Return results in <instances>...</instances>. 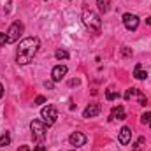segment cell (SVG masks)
Wrapping results in <instances>:
<instances>
[{
	"instance_id": "8fae6325",
	"label": "cell",
	"mask_w": 151,
	"mask_h": 151,
	"mask_svg": "<svg viewBox=\"0 0 151 151\" xmlns=\"http://www.w3.org/2000/svg\"><path fill=\"white\" fill-rule=\"evenodd\" d=\"M99 113H100V104H90L83 111V118H95Z\"/></svg>"
},
{
	"instance_id": "d4e9b609",
	"label": "cell",
	"mask_w": 151,
	"mask_h": 151,
	"mask_svg": "<svg viewBox=\"0 0 151 151\" xmlns=\"http://www.w3.org/2000/svg\"><path fill=\"white\" fill-rule=\"evenodd\" d=\"M69 84H70V86H77V84H79V79H72Z\"/></svg>"
},
{
	"instance_id": "484cf974",
	"label": "cell",
	"mask_w": 151,
	"mask_h": 151,
	"mask_svg": "<svg viewBox=\"0 0 151 151\" xmlns=\"http://www.w3.org/2000/svg\"><path fill=\"white\" fill-rule=\"evenodd\" d=\"M4 93H5V90H4V84H2V83H0V99H2V97H4Z\"/></svg>"
},
{
	"instance_id": "4fadbf2b",
	"label": "cell",
	"mask_w": 151,
	"mask_h": 151,
	"mask_svg": "<svg viewBox=\"0 0 151 151\" xmlns=\"http://www.w3.org/2000/svg\"><path fill=\"white\" fill-rule=\"evenodd\" d=\"M134 77H135V79H139V81L148 79V72L142 69V65H141V63H137V65H135V69H134Z\"/></svg>"
},
{
	"instance_id": "d6986e66",
	"label": "cell",
	"mask_w": 151,
	"mask_h": 151,
	"mask_svg": "<svg viewBox=\"0 0 151 151\" xmlns=\"http://www.w3.org/2000/svg\"><path fill=\"white\" fill-rule=\"evenodd\" d=\"M132 55H134V51H132L130 47H127V46H123V47H121V56H125V58H130Z\"/></svg>"
},
{
	"instance_id": "5bb4252c",
	"label": "cell",
	"mask_w": 151,
	"mask_h": 151,
	"mask_svg": "<svg viewBox=\"0 0 151 151\" xmlns=\"http://www.w3.org/2000/svg\"><path fill=\"white\" fill-rule=\"evenodd\" d=\"M97 5H99V11L102 14H106L111 9V0H97Z\"/></svg>"
},
{
	"instance_id": "4316f807",
	"label": "cell",
	"mask_w": 151,
	"mask_h": 151,
	"mask_svg": "<svg viewBox=\"0 0 151 151\" xmlns=\"http://www.w3.org/2000/svg\"><path fill=\"white\" fill-rule=\"evenodd\" d=\"M18 151H30V146H19Z\"/></svg>"
},
{
	"instance_id": "277c9868",
	"label": "cell",
	"mask_w": 151,
	"mask_h": 151,
	"mask_svg": "<svg viewBox=\"0 0 151 151\" xmlns=\"http://www.w3.org/2000/svg\"><path fill=\"white\" fill-rule=\"evenodd\" d=\"M30 130H32V135H34V139L42 141V139L46 137L47 125H46L44 121H40V119H34V121L30 123Z\"/></svg>"
},
{
	"instance_id": "f1b7e54d",
	"label": "cell",
	"mask_w": 151,
	"mask_h": 151,
	"mask_svg": "<svg viewBox=\"0 0 151 151\" xmlns=\"http://www.w3.org/2000/svg\"><path fill=\"white\" fill-rule=\"evenodd\" d=\"M70 151H74V150H70Z\"/></svg>"
},
{
	"instance_id": "7402d4cb",
	"label": "cell",
	"mask_w": 151,
	"mask_h": 151,
	"mask_svg": "<svg viewBox=\"0 0 151 151\" xmlns=\"http://www.w3.org/2000/svg\"><path fill=\"white\" fill-rule=\"evenodd\" d=\"M5 42H7V37H5V34H2V32H0V46H4Z\"/></svg>"
},
{
	"instance_id": "2e32d148",
	"label": "cell",
	"mask_w": 151,
	"mask_h": 151,
	"mask_svg": "<svg viewBox=\"0 0 151 151\" xmlns=\"http://www.w3.org/2000/svg\"><path fill=\"white\" fill-rule=\"evenodd\" d=\"M55 56H56V60H67V58H69V51H65V49H56Z\"/></svg>"
},
{
	"instance_id": "3957f363",
	"label": "cell",
	"mask_w": 151,
	"mask_h": 151,
	"mask_svg": "<svg viewBox=\"0 0 151 151\" xmlns=\"http://www.w3.org/2000/svg\"><path fill=\"white\" fill-rule=\"evenodd\" d=\"M40 118H42V121L47 125V127H51V125H55V121L58 119V111H56V107L55 106H46V107H42L40 109Z\"/></svg>"
},
{
	"instance_id": "ffe728a7",
	"label": "cell",
	"mask_w": 151,
	"mask_h": 151,
	"mask_svg": "<svg viewBox=\"0 0 151 151\" xmlns=\"http://www.w3.org/2000/svg\"><path fill=\"white\" fill-rule=\"evenodd\" d=\"M46 102V99L42 97V95H39V97H35V100H34V106H40V104H44Z\"/></svg>"
},
{
	"instance_id": "9c48e42d",
	"label": "cell",
	"mask_w": 151,
	"mask_h": 151,
	"mask_svg": "<svg viewBox=\"0 0 151 151\" xmlns=\"http://www.w3.org/2000/svg\"><path fill=\"white\" fill-rule=\"evenodd\" d=\"M86 141H88V137H86L84 134H81V132H72V134L69 135V142H70L72 146H76V148L84 146Z\"/></svg>"
},
{
	"instance_id": "e0dca14e",
	"label": "cell",
	"mask_w": 151,
	"mask_h": 151,
	"mask_svg": "<svg viewBox=\"0 0 151 151\" xmlns=\"http://www.w3.org/2000/svg\"><path fill=\"white\" fill-rule=\"evenodd\" d=\"M141 123L146 125V127H151V111L150 113H144L142 116H141Z\"/></svg>"
},
{
	"instance_id": "7a4b0ae2",
	"label": "cell",
	"mask_w": 151,
	"mask_h": 151,
	"mask_svg": "<svg viewBox=\"0 0 151 151\" xmlns=\"http://www.w3.org/2000/svg\"><path fill=\"white\" fill-rule=\"evenodd\" d=\"M81 18H83L84 27H86L90 32H93V34H100V30H102V19H100L99 14H95L93 11H84Z\"/></svg>"
},
{
	"instance_id": "ac0fdd59",
	"label": "cell",
	"mask_w": 151,
	"mask_h": 151,
	"mask_svg": "<svg viewBox=\"0 0 151 151\" xmlns=\"http://www.w3.org/2000/svg\"><path fill=\"white\" fill-rule=\"evenodd\" d=\"M106 99H107V100H116V99H119V93L114 91V90H107V91H106Z\"/></svg>"
},
{
	"instance_id": "5b68a950",
	"label": "cell",
	"mask_w": 151,
	"mask_h": 151,
	"mask_svg": "<svg viewBox=\"0 0 151 151\" xmlns=\"http://www.w3.org/2000/svg\"><path fill=\"white\" fill-rule=\"evenodd\" d=\"M21 32H23V23H21V21H14V23L9 27L7 34H5L7 42H9V44L18 42V39H19V35H21Z\"/></svg>"
},
{
	"instance_id": "44dd1931",
	"label": "cell",
	"mask_w": 151,
	"mask_h": 151,
	"mask_svg": "<svg viewBox=\"0 0 151 151\" xmlns=\"http://www.w3.org/2000/svg\"><path fill=\"white\" fill-rule=\"evenodd\" d=\"M44 88L53 90V88H55V81H44Z\"/></svg>"
},
{
	"instance_id": "6da1fadb",
	"label": "cell",
	"mask_w": 151,
	"mask_h": 151,
	"mask_svg": "<svg viewBox=\"0 0 151 151\" xmlns=\"http://www.w3.org/2000/svg\"><path fill=\"white\" fill-rule=\"evenodd\" d=\"M39 46H40V42H39L37 37L23 39L18 46V51H16V63L18 65H28L34 60V56L37 55Z\"/></svg>"
},
{
	"instance_id": "ba28073f",
	"label": "cell",
	"mask_w": 151,
	"mask_h": 151,
	"mask_svg": "<svg viewBox=\"0 0 151 151\" xmlns=\"http://www.w3.org/2000/svg\"><path fill=\"white\" fill-rule=\"evenodd\" d=\"M67 70H69V69H67L65 65H55V67H53V70H51V81L60 83V81L65 77Z\"/></svg>"
},
{
	"instance_id": "9a60e30c",
	"label": "cell",
	"mask_w": 151,
	"mask_h": 151,
	"mask_svg": "<svg viewBox=\"0 0 151 151\" xmlns=\"http://www.w3.org/2000/svg\"><path fill=\"white\" fill-rule=\"evenodd\" d=\"M9 144H11V134L5 132V134L0 135V148H5V146H9Z\"/></svg>"
},
{
	"instance_id": "cb8c5ba5",
	"label": "cell",
	"mask_w": 151,
	"mask_h": 151,
	"mask_svg": "<svg viewBox=\"0 0 151 151\" xmlns=\"http://www.w3.org/2000/svg\"><path fill=\"white\" fill-rule=\"evenodd\" d=\"M35 151H46V146H42V144H39V146H35Z\"/></svg>"
},
{
	"instance_id": "83f0119b",
	"label": "cell",
	"mask_w": 151,
	"mask_h": 151,
	"mask_svg": "<svg viewBox=\"0 0 151 151\" xmlns=\"http://www.w3.org/2000/svg\"><path fill=\"white\" fill-rule=\"evenodd\" d=\"M146 23H148V25H150V27H151V16H150V18H148V19H146Z\"/></svg>"
},
{
	"instance_id": "30bf717a",
	"label": "cell",
	"mask_w": 151,
	"mask_h": 151,
	"mask_svg": "<svg viewBox=\"0 0 151 151\" xmlns=\"http://www.w3.org/2000/svg\"><path fill=\"white\" fill-rule=\"evenodd\" d=\"M118 139H119V144L127 146L130 142V139H132V130L128 127H121V130L118 132Z\"/></svg>"
},
{
	"instance_id": "603a6c76",
	"label": "cell",
	"mask_w": 151,
	"mask_h": 151,
	"mask_svg": "<svg viewBox=\"0 0 151 151\" xmlns=\"http://www.w3.org/2000/svg\"><path fill=\"white\" fill-rule=\"evenodd\" d=\"M144 141H146V139H144V137H139V141H137V142H135V150H137V148H139V146H141V144H142V142H144Z\"/></svg>"
},
{
	"instance_id": "52a82bcc",
	"label": "cell",
	"mask_w": 151,
	"mask_h": 151,
	"mask_svg": "<svg viewBox=\"0 0 151 151\" xmlns=\"http://www.w3.org/2000/svg\"><path fill=\"white\" fill-rule=\"evenodd\" d=\"M132 97H135V99H137V102H139L141 106H146V104H148L146 95H144L141 90H137V88H130V90H127V91H125V100H130Z\"/></svg>"
},
{
	"instance_id": "7c38bea8",
	"label": "cell",
	"mask_w": 151,
	"mask_h": 151,
	"mask_svg": "<svg viewBox=\"0 0 151 151\" xmlns=\"http://www.w3.org/2000/svg\"><path fill=\"white\" fill-rule=\"evenodd\" d=\"M127 118V114H125V107L123 106H116V107H113V111H111V121L113 119H125Z\"/></svg>"
},
{
	"instance_id": "8992f818",
	"label": "cell",
	"mask_w": 151,
	"mask_h": 151,
	"mask_svg": "<svg viewBox=\"0 0 151 151\" xmlns=\"http://www.w3.org/2000/svg\"><path fill=\"white\" fill-rule=\"evenodd\" d=\"M123 25H125V28L130 30V32L137 30V27H139V16H135V14H132V12L123 14Z\"/></svg>"
}]
</instances>
